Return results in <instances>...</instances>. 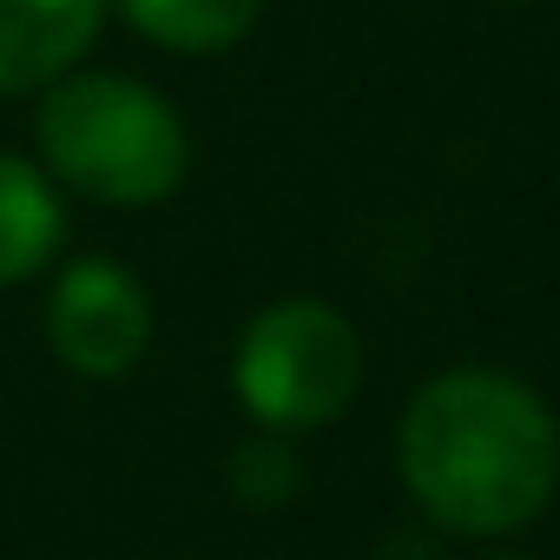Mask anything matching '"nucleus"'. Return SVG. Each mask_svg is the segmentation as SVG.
<instances>
[{"label": "nucleus", "instance_id": "nucleus-1", "mask_svg": "<svg viewBox=\"0 0 560 560\" xmlns=\"http://www.w3.org/2000/svg\"><path fill=\"white\" fill-rule=\"evenodd\" d=\"M396 468L429 527L462 540H508L560 488V422L534 383L462 363L409 396Z\"/></svg>", "mask_w": 560, "mask_h": 560}, {"label": "nucleus", "instance_id": "nucleus-2", "mask_svg": "<svg viewBox=\"0 0 560 560\" xmlns=\"http://www.w3.org/2000/svg\"><path fill=\"white\" fill-rule=\"evenodd\" d=\"M40 165L93 205H165L185 185L191 139L178 106L132 73H60L34 113Z\"/></svg>", "mask_w": 560, "mask_h": 560}, {"label": "nucleus", "instance_id": "nucleus-3", "mask_svg": "<svg viewBox=\"0 0 560 560\" xmlns=\"http://www.w3.org/2000/svg\"><path fill=\"white\" fill-rule=\"evenodd\" d=\"M231 389L257 429H330L363 389V337L324 298H277L244 324L231 350Z\"/></svg>", "mask_w": 560, "mask_h": 560}, {"label": "nucleus", "instance_id": "nucleus-4", "mask_svg": "<svg viewBox=\"0 0 560 560\" xmlns=\"http://www.w3.org/2000/svg\"><path fill=\"white\" fill-rule=\"evenodd\" d=\"M47 343L86 383H119L152 350V298L119 257H73L47 298Z\"/></svg>", "mask_w": 560, "mask_h": 560}, {"label": "nucleus", "instance_id": "nucleus-5", "mask_svg": "<svg viewBox=\"0 0 560 560\" xmlns=\"http://www.w3.org/2000/svg\"><path fill=\"white\" fill-rule=\"evenodd\" d=\"M113 0H0V93H34L80 67Z\"/></svg>", "mask_w": 560, "mask_h": 560}, {"label": "nucleus", "instance_id": "nucleus-6", "mask_svg": "<svg viewBox=\"0 0 560 560\" xmlns=\"http://www.w3.org/2000/svg\"><path fill=\"white\" fill-rule=\"evenodd\" d=\"M67 237V205L54 191V178L40 165H27L21 152H0V291L27 284L54 264Z\"/></svg>", "mask_w": 560, "mask_h": 560}, {"label": "nucleus", "instance_id": "nucleus-7", "mask_svg": "<svg viewBox=\"0 0 560 560\" xmlns=\"http://www.w3.org/2000/svg\"><path fill=\"white\" fill-rule=\"evenodd\" d=\"M113 8L165 54H224L257 27L264 0H113Z\"/></svg>", "mask_w": 560, "mask_h": 560}, {"label": "nucleus", "instance_id": "nucleus-8", "mask_svg": "<svg viewBox=\"0 0 560 560\" xmlns=\"http://www.w3.org/2000/svg\"><path fill=\"white\" fill-rule=\"evenodd\" d=\"M304 468H298V448L291 435H277V429H257L231 448V494L244 508H284L298 494Z\"/></svg>", "mask_w": 560, "mask_h": 560}, {"label": "nucleus", "instance_id": "nucleus-9", "mask_svg": "<svg viewBox=\"0 0 560 560\" xmlns=\"http://www.w3.org/2000/svg\"><path fill=\"white\" fill-rule=\"evenodd\" d=\"M481 560H527V553H481Z\"/></svg>", "mask_w": 560, "mask_h": 560}]
</instances>
